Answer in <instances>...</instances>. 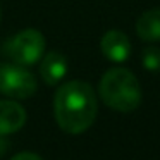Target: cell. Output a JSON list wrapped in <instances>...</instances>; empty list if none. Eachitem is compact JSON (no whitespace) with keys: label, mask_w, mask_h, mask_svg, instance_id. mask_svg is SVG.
Wrapping results in <instances>:
<instances>
[{"label":"cell","mask_w":160,"mask_h":160,"mask_svg":"<svg viewBox=\"0 0 160 160\" xmlns=\"http://www.w3.org/2000/svg\"><path fill=\"white\" fill-rule=\"evenodd\" d=\"M67 57L60 52H48L45 57L42 59V64H40V74H42V79L45 81L48 86H55L60 81L64 79L67 72Z\"/></svg>","instance_id":"obj_7"},{"label":"cell","mask_w":160,"mask_h":160,"mask_svg":"<svg viewBox=\"0 0 160 160\" xmlns=\"http://www.w3.org/2000/svg\"><path fill=\"white\" fill-rule=\"evenodd\" d=\"M100 48L103 55L112 62H124L131 55V42L129 38L119 29L107 31L100 40Z\"/></svg>","instance_id":"obj_5"},{"label":"cell","mask_w":160,"mask_h":160,"mask_svg":"<svg viewBox=\"0 0 160 160\" xmlns=\"http://www.w3.org/2000/svg\"><path fill=\"white\" fill-rule=\"evenodd\" d=\"M141 62L146 71H160V48L146 47L141 53Z\"/></svg>","instance_id":"obj_9"},{"label":"cell","mask_w":160,"mask_h":160,"mask_svg":"<svg viewBox=\"0 0 160 160\" xmlns=\"http://www.w3.org/2000/svg\"><path fill=\"white\" fill-rule=\"evenodd\" d=\"M0 18H2V12H0Z\"/></svg>","instance_id":"obj_12"},{"label":"cell","mask_w":160,"mask_h":160,"mask_svg":"<svg viewBox=\"0 0 160 160\" xmlns=\"http://www.w3.org/2000/svg\"><path fill=\"white\" fill-rule=\"evenodd\" d=\"M45 52V36L36 29H22L5 45V53L14 64L33 66Z\"/></svg>","instance_id":"obj_3"},{"label":"cell","mask_w":160,"mask_h":160,"mask_svg":"<svg viewBox=\"0 0 160 160\" xmlns=\"http://www.w3.org/2000/svg\"><path fill=\"white\" fill-rule=\"evenodd\" d=\"M7 148H9L7 139H5L4 136H0V155H4V153L7 152Z\"/></svg>","instance_id":"obj_11"},{"label":"cell","mask_w":160,"mask_h":160,"mask_svg":"<svg viewBox=\"0 0 160 160\" xmlns=\"http://www.w3.org/2000/svg\"><path fill=\"white\" fill-rule=\"evenodd\" d=\"M26 122V110L14 100H0V136L19 131Z\"/></svg>","instance_id":"obj_6"},{"label":"cell","mask_w":160,"mask_h":160,"mask_svg":"<svg viewBox=\"0 0 160 160\" xmlns=\"http://www.w3.org/2000/svg\"><path fill=\"white\" fill-rule=\"evenodd\" d=\"M136 33L145 42H160V7L150 9L139 16Z\"/></svg>","instance_id":"obj_8"},{"label":"cell","mask_w":160,"mask_h":160,"mask_svg":"<svg viewBox=\"0 0 160 160\" xmlns=\"http://www.w3.org/2000/svg\"><path fill=\"white\" fill-rule=\"evenodd\" d=\"M11 160H42V157H38L36 153H29V152H22L18 153L16 157H12Z\"/></svg>","instance_id":"obj_10"},{"label":"cell","mask_w":160,"mask_h":160,"mask_svg":"<svg viewBox=\"0 0 160 160\" xmlns=\"http://www.w3.org/2000/svg\"><path fill=\"white\" fill-rule=\"evenodd\" d=\"M97 95L84 81H69L57 90L53 114L60 129L69 134L84 132L97 119Z\"/></svg>","instance_id":"obj_1"},{"label":"cell","mask_w":160,"mask_h":160,"mask_svg":"<svg viewBox=\"0 0 160 160\" xmlns=\"http://www.w3.org/2000/svg\"><path fill=\"white\" fill-rule=\"evenodd\" d=\"M36 78L19 64H0V93L11 98H29L35 95Z\"/></svg>","instance_id":"obj_4"},{"label":"cell","mask_w":160,"mask_h":160,"mask_svg":"<svg viewBox=\"0 0 160 160\" xmlns=\"http://www.w3.org/2000/svg\"><path fill=\"white\" fill-rule=\"evenodd\" d=\"M100 97L114 110L132 112L141 103L139 81L129 69H108L100 81Z\"/></svg>","instance_id":"obj_2"}]
</instances>
